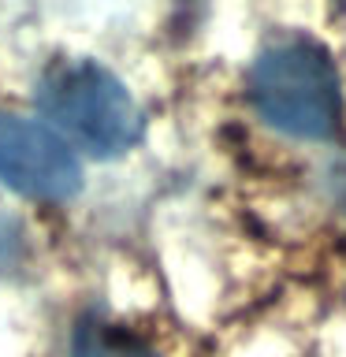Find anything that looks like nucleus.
Returning <instances> with one entry per match:
<instances>
[{"label": "nucleus", "instance_id": "1", "mask_svg": "<svg viewBox=\"0 0 346 357\" xmlns=\"http://www.w3.org/2000/svg\"><path fill=\"white\" fill-rule=\"evenodd\" d=\"M38 100L45 127L67 145L119 156L134 149L145 134V119L130 89L97 60H60L38 78Z\"/></svg>", "mask_w": 346, "mask_h": 357}, {"label": "nucleus", "instance_id": "2", "mask_svg": "<svg viewBox=\"0 0 346 357\" xmlns=\"http://www.w3.org/2000/svg\"><path fill=\"white\" fill-rule=\"evenodd\" d=\"M250 100L268 127L320 142L339 127V75L331 56L309 38H283L253 60Z\"/></svg>", "mask_w": 346, "mask_h": 357}, {"label": "nucleus", "instance_id": "3", "mask_svg": "<svg viewBox=\"0 0 346 357\" xmlns=\"http://www.w3.org/2000/svg\"><path fill=\"white\" fill-rule=\"evenodd\" d=\"M0 183L30 201L60 205L82 190V164L45 123L0 112Z\"/></svg>", "mask_w": 346, "mask_h": 357}, {"label": "nucleus", "instance_id": "4", "mask_svg": "<svg viewBox=\"0 0 346 357\" xmlns=\"http://www.w3.org/2000/svg\"><path fill=\"white\" fill-rule=\"evenodd\" d=\"M71 357H160L145 339H138L134 331L119 328V324L89 317L78 324Z\"/></svg>", "mask_w": 346, "mask_h": 357}, {"label": "nucleus", "instance_id": "5", "mask_svg": "<svg viewBox=\"0 0 346 357\" xmlns=\"http://www.w3.org/2000/svg\"><path fill=\"white\" fill-rule=\"evenodd\" d=\"M331 190H335V197L346 205V160H339L331 167Z\"/></svg>", "mask_w": 346, "mask_h": 357}, {"label": "nucleus", "instance_id": "6", "mask_svg": "<svg viewBox=\"0 0 346 357\" xmlns=\"http://www.w3.org/2000/svg\"><path fill=\"white\" fill-rule=\"evenodd\" d=\"M11 238H15V223L0 216V257L8 253V245H11Z\"/></svg>", "mask_w": 346, "mask_h": 357}]
</instances>
